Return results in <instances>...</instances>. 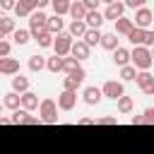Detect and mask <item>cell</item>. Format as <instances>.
Instances as JSON below:
<instances>
[{
  "label": "cell",
  "instance_id": "obj_1",
  "mask_svg": "<svg viewBox=\"0 0 154 154\" xmlns=\"http://www.w3.org/2000/svg\"><path fill=\"white\" fill-rule=\"evenodd\" d=\"M152 51L147 48V46H135L132 51H130V65L137 70V72H142V70H149L152 67Z\"/></svg>",
  "mask_w": 154,
  "mask_h": 154
},
{
  "label": "cell",
  "instance_id": "obj_2",
  "mask_svg": "<svg viewBox=\"0 0 154 154\" xmlns=\"http://www.w3.org/2000/svg\"><path fill=\"white\" fill-rule=\"evenodd\" d=\"M38 118H41V123H48V125L58 123V103H55V99H51V96L41 99V103H38Z\"/></svg>",
  "mask_w": 154,
  "mask_h": 154
},
{
  "label": "cell",
  "instance_id": "obj_3",
  "mask_svg": "<svg viewBox=\"0 0 154 154\" xmlns=\"http://www.w3.org/2000/svg\"><path fill=\"white\" fill-rule=\"evenodd\" d=\"M46 22H48V14L43 10H36V12L29 14V34H31V38L41 36L43 31H48L46 29Z\"/></svg>",
  "mask_w": 154,
  "mask_h": 154
},
{
  "label": "cell",
  "instance_id": "obj_4",
  "mask_svg": "<svg viewBox=\"0 0 154 154\" xmlns=\"http://www.w3.org/2000/svg\"><path fill=\"white\" fill-rule=\"evenodd\" d=\"M72 43H75V38H72L67 31H60V34L53 38V51H55V55H60V58L70 55V48H72Z\"/></svg>",
  "mask_w": 154,
  "mask_h": 154
},
{
  "label": "cell",
  "instance_id": "obj_5",
  "mask_svg": "<svg viewBox=\"0 0 154 154\" xmlns=\"http://www.w3.org/2000/svg\"><path fill=\"white\" fill-rule=\"evenodd\" d=\"M84 77H87V70H84V67H79V70L72 72V75H65V77H63V89L77 91V89L84 84Z\"/></svg>",
  "mask_w": 154,
  "mask_h": 154
},
{
  "label": "cell",
  "instance_id": "obj_6",
  "mask_svg": "<svg viewBox=\"0 0 154 154\" xmlns=\"http://www.w3.org/2000/svg\"><path fill=\"white\" fill-rule=\"evenodd\" d=\"M101 94H103L106 99H111V101H118V99L125 94V87H123L120 79H108V82L101 87Z\"/></svg>",
  "mask_w": 154,
  "mask_h": 154
},
{
  "label": "cell",
  "instance_id": "obj_7",
  "mask_svg": "<svg viewBox=\"0 0 154 154\" xmlns=\"http://www.w3.org/2000/svg\"><path fill=\"white\" fill-rule=\"evenodd\" d=\"M10 123H12V125H38L41 118H38V116H31V113L24 111V108H17V111H12Z\"/></svg>",
  "mask_w": 154,
  "mask_h": 154
},
{
  "label": "cell",
  "instance_id": "obj_8",
  "mask_svg": "<svg viewBox=\"0 0 154 154\" xmlns=\"http://www.w3.org/2000/svg\"><path fill=\"white\" fill-rule=\"evenodd\" d=\"M125 2L123 0H116V2H111V5H106V10H103V19L106 22H116V19H120V17H125Z\"/></svg>",
  "mask_w": 154,
  "mask_h": 154
},
{
  "label": "cell",
  "instance_id": "obj_9",
  "mask_svg": "<svg viewBox=\"0 0 154 154\" xmlns=\"http://www.w3.org/2000/svg\"><path fill=\"white\" fill-rule=\"evenodd\" d=\"M152 22H154V12H152L149 7H140V10H135V19H132V24H135L137 29H149Z\"/></svg>",
  "mask_w": 154,
  "mask_h": 154
},
{
  "label": "cell",
  "instance_id": "obj_10",
  "mask_svg": "<svg viewBox=\"0 0 154 154\" xmlns=\"http://www.w3.org/2000/svg\"><path fill=\"white\" fill-rule=\"evenodd\" d=\"M58 111H72L75 108V103H77V91H67V89H63L60 94H58Z\"/></svg>",
  "mask_w": 154,
  "mask_h": 154
},
{
  "label": "cell",
  "instance_id": "obj_11",
  "mask_svg": "<svg viewBox=\"0 0 154 154\" xmlns=\"http://www.w3.org/2000/svg\"><path fill=\"white\" fill-rule=\"evenodd\" d=\"M101 99H103V94H101L99 87H84V91H82V101H84L87 106H96V103H101Z\"/></svg>",
  "mask_w": 154,
  "mask_h": 154
},
{
  "label": "cell",
  "instance_id": "obj_12",
  "mask_svg": "<svg viewBox=\"0 0 154 154\" xmlns=\"http://www.w3.org/2000/svg\"><path fill=\"white\" fill-rule=\"evenodd\" d=\"M0 75H10V77H14V75H19V60L17 58H0Z\"/></svg>",
  "mask_w": 154,
  "mask_h": 154
},
{
  "label": "cell",
  "instance_id": "obj_13",
  "mask_svg": "<svg viewBox=\"0 0 154 154\" xmlns=\"http://www.w3.org/2000/svg\"><path fill=\"white\" fill-rule=\"evenodd\" d=\"M89 53H91V48H89L82 38H77V41L72 43V48H70V55H72V58H77L79 63H82V60H87V58H89Z\"/></svg>",
  "mask_w": 154,
  "mask_h": 154
},
{
  "label": "cell",
  "instance_id": "obj_14",
  "mask_svg": "<svg viewBox=\"0 0 154 154\" xmlns=\"http://www.w3.org/2000/svg\"><path fill=\"white\" fill-rule=\"evenodd\" d=\"M106 19H103V12H99V10H89L87 12V17H84V24H87V29H101V24H103Z\"/></svg>",
  "mask_w": 154,
  "mask_h": 154
},
{
  "label": "cell",
  "instance_id": "obj_15",
  "mask_svg": "<svg viewBox=\"0 0 154 154\" xmlns=\"http://www.w3.org/2000/svg\"><path fill=\"white\" fill-rule=\"evenodd\" d=\"M113 65L120 70V67H125V65H130V48H123V46H118L116 51H113Z\"/></svg>",
  "mask_w": 154,
  "mask_h": 154
},
{
  "label": "cell",
  "instance_id": "obj_16",
  "mask_svg": "<svg viewBox=\"0 0 154 154\" xmlns=\"http://www.w3.org/2000/svg\"><path fill=\"white\" fill-rule=\"evenodd\" d=\"M19 99H22V106H19V108H24V111H29V113H31V111H36V108H38V103H41V101H38V96H36L34 91H24V94H19Z\"/></svg>",
  "mask_w": 154,
  "mask_h": 154
},
{
  "label": "cell",
  "instance_id": "obj_17",
  "mask_svg": "<svg viewBox=\"0 0 154 154\" xmlns=\"http://www.w3.org/2000/svg\"><path fill=\"white\" fill-rule=\"evenodd\" d=\"M46 29H48V34H53V36H58L60 31H65V22H63V17L51 14L48 22H46Z\"/></svg>",
  "mask_w": 154,
  "mask_h": 154
},
{
  "label": "cell",
  "instance_id": "obj_18",
  "mask_svg": "<svg viewBox=\"0 0 154 154\" xmlns=\"http://www.w3.org/2000/svg\"><path fill=\"white\" fill-rule=\"evenodd\" d=\"M67 34L77 41V38H82L84 34H87V24H84V19H72L70 22V26H67Z\"/></svg>",
  "mask_w": 154,
  "mask_h": 154
},
{
  "label": "cell",
  "instance_id": "obj_19",
  "mask_svg": "<svg viewBox=\"0 0 154 154\" xmlns=\"http://www.w3.org/2000/svg\"><path fill=\"white\" fill-rule=\"evenodd\" d=\"M135 29V24H132V19H128V17H120V19H116V36H128L130 31Z\"/></svg>",
  "mask_w": 154,
  "mask_h": 154
},
{
  "label": "cell",
  "instance_id": "obj_20",
  "mask_svg": "<svg viewBox=\"0 0 154 154\" xmlns=\"http://www.w3.org/2000/svg\"><path fill=\"white\" fill-rule=\"evenodd\" d=\"M125 38H128L132 46H147V29H137V26H135Z\"/></svg>",
  "mask_w": 154,
  "mask_h": 154
},
{
  "label": "cell",
  "instance_id": "obj_21",
  "mask_svg": "<svg viewBox=\"0 0 154 154\" xmlns=\"http://www.w3.org/2000/svg\"><path fill=\"white\" fill-rule=\"evenodd\" d=\"M116 108H118V113L128 116V113H132V108H135V99H132V96H128V94H123V96L116 101Z\"/></svg>",
  "mask_w": 154,
  "mask_h": 154
},
{
  "label": "cell",
  "instance_id": "obj_22",
  "mask_svg": "<svg viewBox=\"0 0 154 154\" xmlns=\"http://www.w3.org/2000/svg\"><path fill=\"white\" fill-rule=\"evenodd\" d=\"M99 46H101L103 51H111V53H113L120 43H118V36H116L113 31H108V34H101V43H99Z\"/></svg>",
  "mask_w": 154,
  "mask_h": 154
},
{
  "label": "cell",
  "instance_id": "obj_23",
  "mask_svg": "<svg viewBox=\"0 0 154 154\" xmlns=\"http://www.w3.org/2000/svg\"><path fill=\"white\" fill-rule=\"evenodd\" d=\"M101 34H103L101 29H87V34L82 36V41H84L89 48H94V46H99V43H101Z\"/></svg>",
  "mask_w": 154,
  "mask_h": 154
},
{
  "label": "cell",
  "instance_id": "obj_24",
  "mask_svg": "<svg viewBox=\"0 0 154 154\" xmlns=\"http://www.w3.org/2000/svg\"><path fill=\"white\" fill-rule=\"evenodd\" d=\"M12 91H17V94L29 91V77H24V75H14V77H12Z\"/></svg>",
  "mask_w": 154,
  "mask_h": 154
},
{
  "label": "cell",
  "instance_id": "obj_25",
  "mask_svg": "<svg viewBox=\"0 0 154 154\" xmlns=\"http://www.w3.org/2000/svg\"><path fill=\"white\" fill-rule=\"evenodd\" d=\"M2 106H5V108H10V111H17V108L22 106L19 94H17V91H7V94H5V99H2Z\"/></svg>",
  "mask_w": 154,
  "mask_h": 154
},
{
  "label": "cell",
  "instance_id": "obj_26",
  "mask_svg": "<svg viewBox=\"0 0 154 154\" xmlns=\"http://www.w3.org/2000/svg\"><path fill=\"white\" fill-rule=\"evenodd\" d=\"M82 67V63L77 60V58H72V55H65L63 58V72L65 75H72V72H77Z\"/></svg>",
  "mask_w": 154,
  "mask_h": 154
},
{
  "label": "cell",
  "instance_id": "obj_27",
  "mask_svg": "<svg viewBox=\"0 0 154 154\" xmlns=\"http://www.w3.org/2000/svg\"><path fill=\"white\" fill-rule=\"evenodd\" d=\"M70 5H72V0H51V7H53V14H58V17H63V14H67V12H70Z\"/></svg>",
  "mask_w": 154,
  "mask_h": 154
},
{
  "label": "cell",
  "instance_id": "obj_28",
  "mask_svg": "<svg viewBox=\"0 0 154 154\" xmlns=\"http://www.w3.org/2000/svg\"><path fill=\"white\" fill-rule=\"evenodd\" d=\"M72 19H84L87 17V7L79 2V0H72V5H70V12H67Z\"/></svg>",
  "mask_w": 154,
  "mask_h": 154
},
{
  "label": "cell",
  "instance_id": "obj_29",
  "mask_svg": "<svg viewBox=\"0 0 154 154\" xmlns=\"http://www.w3.org/2000/svg\"><path fill=\"white\" fill-rule=\"evenodd\" d=\"M12 41H14L17 46H26V43L31 41L29 29H14V31H12Z\"/></svg>",
  "mask_w": 154,
  "mask_h": 154
},
{
  "label": "cell",
  "instance_id": "obj_30",
  "mask_svg": "<svg viewBox=\"0 0 154 154\" xmlns=\"http://www.w3.org/2000/svg\"><path fill=\"white\" fill-rule=\"evenodd\" d=\"M29 70L31 72H41V70H46V58L43 55H29Z\"/></svg>",
  "mask_w": 154,
  "mask_h": 154
},
{
  "label": "cell",
  "instance_id": "obj_31",
  "mask_svg": "<svg viewBox=\"0 0 154 154\" xmlns=\"http://www.w3.org/2000/svg\"><path fill=\"white\" fill-rule=\"evenodd\" d=\"M46 70H48V72H53V75H58V72H63V58H60V55H53V58H46Z\"/></svg>",
  "mask_w": 154,
  "mask_h": 154
},
{
  "label": "cell",
  "instance_id": "obj_32",
  "mask_svg": "<svg viewBox=\"0 0 154 154\" xmlns=\"http://www.w3.org/2000/svg\"><path fill=\"white\" fill-rule=\"evenodd\" d=\"M0 29L5 31V36H12V31L17 29V24H14V19H12V17H7V14H0Z\"/></svg>",
  "mask_w": 154,
  "mask_h": 154
},
{
  "label": "cell",
  "instance_id": "obj_33",
  "mask_svg": "<svg viewBox=\"0 0 154 154\" xmlns=\"http://www.w3.org/2000/svg\"><path fill=\"white\" fill-rule=\"evenodd\" d=\"M53 38H55L53 34H48V31H43V34H41V36H36L34 41L38 43V48H53Z\"/></svg>",
  "mask_w": 154,
  "mask_h": 154
},
{
  "label": "cell",
  "instance_id": "obj_34",
  "mask_svg": "<svg viewBox=\"0 0 154 154\" xmlns=\"http://www.w3.org/2000/svg\"><path fill=\"white\" fill-rule=\"evenodd\" d=\"M135 77H137V70L132 65L120 67V82H135Z\"/></svg>",
  "mask_w": 154,
  "mask_h": 154
},
{
  "label": "cell",
  "instance_id": "obj_35",
  "mask_svg": "<svg viewBox=\"0 0 154 154\" xmlns=\"http://www.w3.org/2000/svg\"><path fill=\"white\" fill-rule=\"evenodd\" d=\"M152 77H154V75H152L149 70H142V72H137V77H135V84H137V87L142 89V87H144V84H147V82H149Z\"/></svg>",
  "mask_w": 154,
  "mask_h": 154
},
{
  "label": "cell",
  "instance_id": "obj_36",
  "mask_svg": "<svg viewBox=\"0 0 154 154\" xmlns=\"http://www.w3.org/2000/svg\"><path fill=\"white\" fill-rule=\"evenodd\" d=\"M94 125H118V118L116 116H101V118H94Z\"/></svg>",
  "mask_w": 154,
  "mask_h": 154
},
{
  "label": "cell",
  "instance_id": "obj_37",
  "mask_svg": "<svg viewBox=\"0 0 154 154\" xmlns=\"http://www.w3.org/2000/svg\"><path fill=\"white\" fill-rule=\"evenodd\" d=\"M142 123H154V106H149V108H144L142 111Z\"/></svg>",
  "mask_w": 154,
  "mask_h": 154
},
{
  "label": "cell",
  "instance_id": "obj_38",
  "mask_svg": "<svg viewBox=\"0 0 154 154\" xmlns=\"http://www.w3.org/2000/svg\"><path fill=\"white\" fill-rule=\"evenodd\" d=\"M10 51H12V43H10L7 38H2V41H0V58H7Z\"/></svg>",
  "mask_w": 154,
  "mask_h": 154
},
{
  "label": "cell",
  "instance_id": "obj_39",
  "mask_svg": "<svg viewBox=\"0 0 154 154\" xmlns=\"http://www.w3.org/2000/svg\"><path fill=\"white\" fill-rule=\"evenodd\" d=\"M125 7H132V10H140V7H147V0H123Z\"/></svg>",
  "mask_w": 154,
  "mask_h": 154
},
{
  "label": "cell",
  "instance_id": "obj_40",
  "mask_svg": "<svg viewBox=\"0 0 154 154\" xmlns=\"http://www.w3.org/2000/svg\"><path fill=\"white\" fill-rule=\"evenodd\" d=\"M140 91H142L144 96H154V77H152V79H149V82H147V84H144Z\"/></svg>",
  "mask_w": 154,
  "mask_h": 154
},
{
  "label": "cell",
  "instance_id": "obj_41",
  "mask_svg": "<svg viewBox=\"0 0 154 154\" xmlns=\"http://www.w3.org/2000/svg\"><path fill=\"white\" fill-rule=\"evenodd\" d=\"M14 5H17V0H0V12H10V10H14Z\"/></svg>",
  "mask_w": 154,
  "mask_h": 154
},
{
  "label": "cell",
  "instance_id": "obj_42",
  "mask_svg": "<svg viewBox=\"0 0 154 154\" xmlns=\"http://www.w3.org/2000/svg\"><path fill=\"white\" fill-rule=\"evenodd\" d=\"M84 7H87V12L89 10H99V5H101V0H79Z\"/></svg>",
  "mask_w": 154,
  "mask_h": 154
},
{
  "label": "cell",
  "instance_id": "obj_43",
  "mask_svg": "<svg viewBox=\"0 0 154 154\" xmlns=\"http://www.w3.org/2000/svg\"><path fill=\"white\" fill-rule=\"evenodd\" d=\"M77 125H94V118H87V116H82V118H77Z\"/></svg>",
  "mask_w": 154,
  "mask_h": 154
},
{
  "label": "cell",
  "instance_id": "obj_44",
  "mask_svg": "<svg viewBox=\"0 0 154 154\" xmlns=\"http://www.w3.org/2000/svg\"><path fill=\"white\" fill-rule=\"evenodd\" d=\"M0 125H10V118L7 116H0Z\"/></svg>",
  "mask_w": 154,
  "mask_h": 154
},
{
  "label": "cell",
  "instance_id": "obj_45",
  "mask_svg": "<svg viewBox=\"0 0 154 154\" xmlns=\"http://www.w3.org/2000/svg\"><path fill=\"white\" fill-rule=\"evenodd\" d=\"M101 2H103V5H111V2H116V0H101Z\"/></svg>",
  "mask_w": 154,
  "mask_h": 154
},
{
  "label": "cell",
  "instance_id": "obj_46",
  "mask_svg": "<svg viewBox=\"0 0 154 154\" xmlns=\"http://www.w3.org/2000/svg\"><path fill=\"white\" fill-rule=\"evenodd\" d=\"M2 38H5V31H2V29H0V41H2Z\"/></svg>",
  "mask_w": 154,
  "mask_h": 154
},
{
  "label": "cell",
  "instance_id": "obj_47",
  "mask_svg": "<svg viewBox=\"0 0 154 154\" xmlns=\"http://www.w3.org/2000/svg\"><path fill=\"white\" fill-rule=\"evenodd\" d=\"M149 51H152V60H154V46H152V48H149Z\"/></svg>",
  "mask_w": 154,
  "mask_h": 154
},
{
  "label": "cell",
  "instance_id": "obj_48",
  "mask_svg": "<svg viewBox=\"0 0 154 154\" xmlns=\"http://www.w3.org/2000/svg\"><path fill=\"white\" fill-rule=\"evenodd\" d=\"M2 108H5V106H2V101H0V111H2Z\"/></svg>",
  "mask_w": 154,
  "mask_h": 154
},
{
  "label": "cell",
  "instance_id": "obj_49",
  "mask_svg": "<svg viewBox=\"0 0 154 154\" xmlns=\"http://www.w3.org/2000/svg\"><path fill=\"white\" fill-rule=\"evenodd\" d=\"M152 36H154V29H152Z\"/></svg>",
  "mask_w": 154,
  "mask_h": 154
},
{
  "label": "cell",
  "instance_id": "obj_50",
  "mask_svg": "<svg viewBox=\"0 0 154 154\" xmlns=\"http://www.w3.org/2000/svg\"><path fill=\"white\" fill-rule=\"evenodd\" d=\"M152 99H154V96H152Z\"/></svg>",
  "mask_w": 154,
  "mask_h": 154
}]
</instances>
